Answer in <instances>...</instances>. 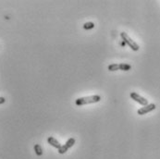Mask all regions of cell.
<instances>
[{"label": "cell", "instance_id": "1", "mask_svg": "<svg viewBox=\"0 0 160 159\" xmlns=\"http://www.w3.org/2000/svg\"><path fill=\"white\" fill-rule=\"evenodd\" d=\"M101 100L100 95H91V96H86V97H81V98L76 99L75 104L76 106H82L84 104H93V103H97Z\"/></svg>", "mask_w": 160, "mask_h": 159}, {"label": "cell", "instance_id": "2", "mask_svg": "<svg viewBox=\"0 0 160 159\" xmlns=\"http://www.w3.org/2000/svg\"><path fill=\"white\" fill-rule=\"evenodd\" d=\"M120 36H121V38L123 39V41H124L127 45H128L130 48H132L133 51H138L139 50V45H138L135 42L133 41V40L130 37V36L126 34V32H121L120 34Z\"/></svg>", "mask_w": 160, "mask_h": 159}, {"label": "cell", "instance_id": "3", "mask_svg": "<svg viewBox=\"0 0 160 159\" xmlns=\"http://www.w3.org/2000/svg\"><path fill=\"white\" fill-rule=\"evenodd\" d=\"M130 97H132V99H133L134 101H135V102L139 103L143 106H147V104H148L147 99H145L144 97L141 96L140 95H138V93H134V92L130 93Z\"/></svg>", "mask_w": 160, "mask_h": 159}, {"label": "cell", "instance_id": "4", "mask_svg": "<svg viewBox=\"0 0 160 159\" xmlns=\"http://www.w3.org/2000/svg\"><path fill=\"white\" fill-rule=\"evenodd\" d=\"M155 107H156V106H155V104H147V106H143L142 108H140V109H138L137 113L139 114V115H141V116H143V115L147 114V113H149V112H151V111H153V110H155Z\"/></svg>", "mask_w": 160, "mask_h": 159}, {"label": "cell", "instance_id": "5", "mask_svg": "<svg viewBox=\"0 0 160 159\" xmlns=\"http://www.w3.org/2000/svg\"><path fill=\"white\" fill-rule=\"evenodd\" d=\"M47 143H48L51 146L57 148V149H59L61 146V144L59 143V141L56 140L55 138H53V137H48V138H47Z\"/></svg>", "mask_w": 160, "mask_h": 159}, {"label": "cell", "instance_id": "6", "mask_svg": "<svg viewBox=\"0 0 160 159\" xmlns=\"http://www.w3.org/2000/svg\"><path fill=\"white\" fill-rule=\"evenodd\" d=\"M34 152H35L36 155H38V156H41L43 154V149L40 144H35L34 145Z\"/></svg>", "mask_w": 160, "mask_h": 159}, {"label": "cell", "instance_id": "7", "mask_svg": "<svg viewBox=\"0 0 160 159\" xmlns=\"http://www.w3.org/2000/svg\"><path fill=\"white\" fill-rule=\"evenodd\" d=\"M132 68V66L129 64H125V63H121L119 64V70H124V71H128Z\"/></svg>", "mask_w": 160, "mask_h": 159}, {"label": "cell", "instance_id": "8", "mask_svg": "<svg viewBox=\"0 0 160 159\" xmlns=\"http://www.w3.org/2000/svg\"><path fill=\"white\" fill-rule=\"evenodd\" d=\"M108 70L109 71H116L119 70V64H112L108 66Z\"/></svg>", "mask_w": 160, "mask_h": 159}, {"label": "cell", "instance_id": "9", "mask_svg": "<svg viewBox=\"0 0 160 159\" xmlns=\"http://www.w3.org/2000/svg\"><path fill=\"white\" fill-rule=\"evenodd\" d=\"M74 143H75V139L74 138H70L68 141H67V143H66V145L68 148H71L72 146L74 145Z\"/></svg>", "mask_w": 160, "mask_h": 159}, {"label": "cell", "instance_id": "10", "mask_svg": "<svg viewBox=\"0 0 160 159\" xmlns=\"http://www.w3.org/2000/svg\"><path fill=\"white\" fill-rule=\"evenodd\" d=\"M83 28L85 29V30H91V29H93L94 28V23L93 22H86L83 25Z\"/></svg>", "mask_w": 160, "mask_h": 159}, {"label": "cell", "instance_id": "11", "mask_svg": "<svg viewBox=\"0 0 160 159\" xmlns=\"http://www.w3.org/2000/svg\"><path fill=\"white\" fill-rule=\"evenodd\" d=\"M68 148L66 145H65V144H64V145H61L60 148H59V153L61 154H65L68 151Z\"/></svg>", "mask_w": 160, "mask_h": 159}, {"label": "cell", "instance_id": "12", "mask_svg": "<svg viewBox=\"0 0 160 159\" xmlns=\"http://www.w3.org/2000/svg\"><path fill=\"white\" fill-rule=\"evenodd\" d=\"M5 102H6V99L4 98V97H1V96H0V104H4Z\"/></svg>", "mask_w": 160, "mask_h": 159}]
</instances>
